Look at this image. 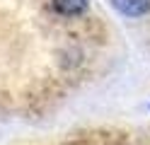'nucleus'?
<instances>
[{
    "instance_id": "obj_1",
    "label": "nucleus",
    "mask_w": 150,
    "mask_h": 145,
    "mask_svg": "<svg viewBox=\"0 0 150 145\" xmlns=\"http://www.w3.org/2000/svg\"><path fill=\"white\" fill-rule=\"evenodd\" d=\"M111 5L126 17H143L150 12V0H111Z\"/></svg>"
},
{
    "instance_id": "obj_2",
    "label": "nucleus",
    "mask_w": 150,
    "mask_h": 145,
    "mask_svg": "<svg viewBox=\"0 0 150 145\" xmlns=\"http://www.w3.org/2000/svg\"><path fill=\"white\" fill-rule=\"evenodd\" d=\"M53 10L65 17H78L87 10V0H51Z\"/></svg>"
}]
</instances>
